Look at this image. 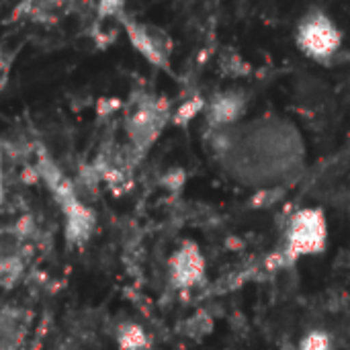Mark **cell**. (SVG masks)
I'll list each match as a JSON object with an SVG mask.
<instances>
[{"mask_svg": "<svg viewBox=\"0 0 350 350\" xmlns=\"http://www.w3.org/2000/svg\"><path fill=\"white\" fill-rule=\"evenodd\" d=\"M295 43L301 53L312 59H330L342 45V33L338 25L324 10H310L301 16L295 29Z\"/></svg>", "mask_w": 350, "mask_h": 350, "instance_id": "obj_1", "label": "cell"}, {"mask_svg": "<svg viewBox=\"0 0 350 350\" xmlns=\"http://www.w3.org/2000/svg\"><path fill=\"white\" fill-rule=\"evenodd\" d=\"M328 242V224L322 209L306 207L297 211L287 230V244H285V258L289 262L301 258L320 254L326 248Z\"/></svg>", "mask_w": 350, "mask_h": 350, "instance_id": "obj_2", "label": "cell"}, {"mask_svg": "<svg viewBox=\"0 0 350 350\" xmlns=\"http://www.w3.org/2000/svg\"><path fill=\"white\" fill-rule=\"evenodd\" d=\"M170 119H172V115H170L166 100H162V98L142 100L137 105V109L127 117V123H125L131 150L137 156L146 154Z\"/></svg>", "mask_w": 350, "mask_h": 350, "instance_id": "obj_3", "label": "cell"}, {"mask_svg": "<svg viewBox=\"0 0 350 350\" xmlns=\"http://www.w3.org/2000/svg\"><path fill=\"white\" fill-rule=\"evenodd\" d=\"M121 23L135 51L144 55L152 66L168 70L170 53H172V41L168 33L148 23H137V21H127V18H123Z\"/></svg>", "mask_w": 350, "mask_h": 350, "instance_id": "obj_4", "label": "cell"}, {"mask_svg": "<svg viewBox=\"0 0 350 350\" xmlns=\"http://www.w3.org/2000/svg\"><path fill=\"white\" fill-rule=\"evenodd\" d=\"M205 277V258L195 242L183 246L170 256V281L178 289H191Z\"/></svg>", "mask_w": 350, "mask_h": 350, "instance_id": "obj_5", "label": "cell"}, {"mask_svg": "<svg viewBox=\"0 0 350 350\" xmlns=\"http://www.w3.org/2000/svg\"><path fill=\"white\" fill-rule=\"evenodd\" d=\"M248 109V98L242 90L230 88L215 92L207 103H205V115L207 123L215 129L230 127L238 123Z\"/></svg>", "mask_w": 350, "mask_h": 350, "instance_id": "obj_6", "label": "cell"}, {"mask_svg": "<svg viewBox=\"0 0 350 350\" xmlns=\"http://www.w3.org/2000/svg\"><path fill=\"white\" fill-rule=\"evenodd\" d=\"M62 211L66 217L64 234L68 244L82 246L84 242H88L96 228V213L92 211V207H88L80 197H76L70 203H66Z\"/></svg>", "mask_w": 350, "mask_h": 350, "instance_id": "obj_7", "label": "cell"}, {"mask_svg": "<svg viewBox=\"0 0 350 350\" xmlns=\"http://www.w3.org/2000/svg\"><path fill=\"white\" fill-rule=\"evenodd\" d=\"M115 342H117L119 350H150L152 347L148 332L135 322L119 324V328L115 332Z\"/></svg>", "mask_w": 350, "mask_h": 350, "instance_id": "obj_8", "label": "cell"}, {"mask_svg": "<svg viewBox=\"0 0 350 350\" xmlns=\"http://www.w3.org/2000/svg\"><path fill=\"white\" fill-rule=\"evenodd\" d=\"M201 111H205V98L195 96V98H187V103H183L176 113L172 115V123L176 125H187L191 119H195Z\"/></svg>", "mask_w": 350, "mask_h": 350, "instance_id": "obj_9", "label": "cell"}, {"mask_svg": "<svg viewBox=\"0 0 350 350\" xmlns=\"http://www.w3.org/2000/svg\"><path fill=\"white\" fill-rule=\"evenodd\" d=\"M299 350H332V338L326 332L314 330L304 336Z\"/></svg>", "mask_w": 350, "mask_h": 350, "instance_id": "obj_10", "label": "cell"}, {"mask_svg": "<svg viewBox=\"0 0 350 350\" xmlns=\"http://www.w3.org/2000/svg\"><path fill=\"white\" fill-rule=\"evenodd\" d=\"M125 6V0H98V16L100 18H113V16H121Z\"/></svg>", "mask_w": 350, "mask_h": 350, "instance_id": "obj_11", "label": "cell"}, {"mask_svg": "<svg viewBox=\"0 0 350 350\" xmlns=\"http://www.w3.org/2000/svg\"><path fill=\"white\" fill-rule=\"evenodd\" d=\"M183 183H185V172L178 170V168L170 170V172L162 178V185L168 187L170 191H178V189L183 187Z\"/></svg>", "mask_w": 350, "mask_h": 350, "instance_id": "obj_12", "label": "cell"}]
</instances>
